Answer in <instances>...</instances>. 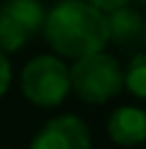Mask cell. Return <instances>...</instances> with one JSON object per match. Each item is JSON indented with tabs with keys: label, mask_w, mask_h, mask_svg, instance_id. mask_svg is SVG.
Here are the masks:
<instances>
[{
	"label": "cell",
	"mask_w": 146,
	"mask_h": 149,
	"mask_svg": "<svg viewBox=\"0 0 146 149\" xmlns=\"http://www.w3.org/2000/svg\"><path fill=\"white\" fill-rule=\"evenodd\" d=\"M44 39L59 56L83 59L110 44L107 17L85 0H61L44 17Z\"/></svg>",
	"instance_id": "1"
},
{
	"label": "cell",
	"mask_w": 146,
	"mask_h": 149,
	"mask_svg": "<svg viewBox=\"0 0 146 149\" xmlns=\"http://www.w3.org/2000/svg\"><path fill=\"white\" fill-rule=\"evenodd\" d=\"M68 76L71 91H76L81 100L93 105L112 100L124 88V71H122L119 61L105 52L78 59L68 69Z\"/></svg>",
	"instance_id": "2"
},
{
	"label": "cell",
	"mask_w": 146,
	"mask_h": 149,
	"mask_svg": "<svg viewBox=\"0 0 146 149\" xmlns=\"http://www.w3.org/2000/svg\"><path fill=\"white\" fill-rule=\"evenodd\" d=\"M71 91L68 66L59 56H36L22 71V93L29 103L39 108H54L63 103Z\"/></svg>",
	"instance_id": "3"
},
{
	"label": "cell",
	"mask_w": 146,
	"mask_h": 149,
	"mask_svg": "<svg viewBox=\"0 0 146 149\" xmlns=\"http://www.w3.org/2000/svg\"><path fill=\"white\" fill-rule=\"evenodd\" d=\"M29 149H90V130L76 115H59L36 132Z\"/></svg>",
	"instance_id": "4"
},
{
	"label": "cell",
	"mask_w": 146,
	"mask_h": 149,
	"mask_svg": "<svg viewBox=\"0 0 146 149\" xmlns=\"http://www.w3.org/2000/svg\"><path fill=\"white\" fill-rule=\"evenodd\" d=\"M107 134L119 147H136L146 139V113L134 105H122L107 120Z\"/></svg>",
	"instance_id": "5"
},
{
	"label": "cell",
	"mask_w": 146,
	"mask_h": 149,
	"mask_svg": "<svg viewBox=\"0 0 146 149\" xmlns=\"http://www.w3.org/2000/svg\"><path fill=\"white\" fill-rule=\"evenodd\" d=\"M107 17V34L110 42L117 47H132L139 39H144V17L139 15L134 8H119L114 12H110Z\"/></svg>",
	"instance_id": "6"
},
{
	"label": "cell",
	"mask_w": 146,
	"mask_h": 149,
	"mask_svg": "<svg viewBox=\"0 0 146 149\" xmlns=\"http://www.w3.org/2000/svg\"><path fill=\"white\" fill-rule=\"evenodd\" d=\"M3 15H8L10 20H15L17 24H22L29 34H36L44 27V17L46 12L41 8L39 0H8L0 8Z\"/></svg>",
	"instance_id": "7"
},
{
	"label": "cell",
	"mask_w": 146,
	"mask_h": 149,
	"mask_svg": "<svg viewBox=\"0 0 146 149\" xmlns=\"http://www.w3.org/2000/svg\"><path fill=\"white\" fill-rule=\"evenodd\" d=\"M124 88L132 95L146 100V54H136L124 71Z\"/></svg>",
	"instance_id": "8"
},
{
	"label": "cell",
	"mask_w": 146,
	"mask_h": 149,
	"mask_svg": "<svg viewBox=\"0 0 146 149\" xmlns=\"http://www.w3.org/2000/svg\"><path fill=\"white\" fill-rule=\"evenodd\" d=\"M85 3H90L95 10H100L102 15H110V12H114L119 8H127L129 0H85Z\"/></svg>",
	"instance_id": "9"
},
{
	"label": "cell",
	"mask_w": 146,
	"mask_h": 149,
	"mask_svg": "<svg viewBox=\"0 0 146 149\" xmlns=\"http://www.w3.org/2000/svg\"><path fill=\"white\" fill-rule=\"evenodd\" d=\"M10 81H12V69H10V61L0 52V95H5V91L10 88Z\"/></svg>",
	"instance_id": "10"
},
{
	"label": "cell",
	"mask_w": 146,
	"mask_h": 149,
	"mask_svg": "<svg viewBox=\"0 0 146 149\" xmlns=\"http://www.w3.org/2000/svg\"><path fill=\"white\" fill-rule=\"evenodd\" d=\"M139 5H146V0H139Z\"/></svg>",
	"instance_id": "11"
},
{
	"label": "cell",
	"mask_w": 146,
	"mask_h": 149,
	"mask_svg": "<svg viewBox=\"0 0 146 149\" xmlns=\"http://www.w3.org/2000/svg\"><path fill=\"white\" fill-rule=\"evenodd\" d=\"M144 39H146V24H144Z\"/></svg>",
	"instance_id": "12"
}]
</instances>
